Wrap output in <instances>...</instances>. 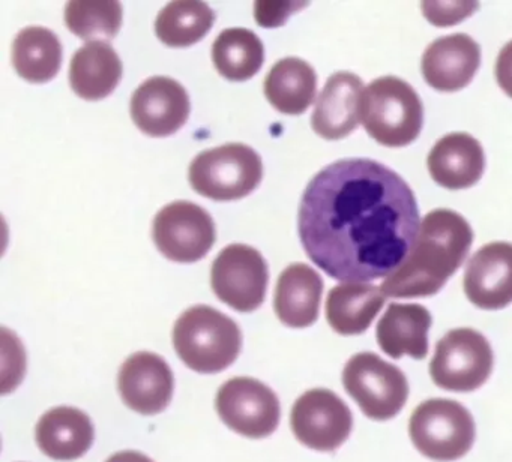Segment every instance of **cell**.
Masks as SVG:
<instances>
[{"mask_svg": "<svg viewBox=\"0 0 512 462\" xmlns=\"http://www.w3.org/2000/svg\"><path fill=\"white\" fill-rule=\"evenodd\" d=\"M299 239L310 260L338 281L391 275L415 245L419 210L410 186L371 159H341L305 188Z\"/></svg>", "mask_w": 512, "mask_h": 462, "instance_id": "1", "label": "cell"}, {"mask_svg": "<svg viewBox=\"0 0 512 462\" xmlns=\"http://www.w3.org/2000/svg\"><path fill=\"white\" fill-rule=\"evenodd\" d=\"M481 63V48L469 35L455 33L436 39L422 56V74L428 86L440 92H455L475 77Z\"/></svg>", "mask_w": 512, "mask_h": 462, "instance_id": "16", "label": "cell"}, {"mask_svg": "<svg viewBox=\"0 0 512 462\" xmlns=\"http://www.w3.org/2000/svg\"><path fill=\"white\" fill-rule=\"evenodd\" d=\"M364 84L352 72H335L328 78L311 117L314 132L326 140L347 137L361 119Z\"/></svg>", "mask_w": 512, "mask_h": 462, "instance_id": "17", "label": "cell"}, {"mask_svg": "<svg viewBox=\"0 0 512 462\" xmlns=\"http://www.w3.org/2000/svg\"><path fill=\"white\" fill-rule=\"evenodd\" d=\"M35 437L44 455L56 461H74L94 444V423L79 408L56 407L41 417Z\"/></svg>", "mask_w": 512, "mask_h": 462, "instance_id": "19", "label": "cell"}, {"mask_svg": "<svg viewBox=\"0 0 512 462\" xmlns=\"http://www.w3.org/2000/svg\"><path fill=\"white\" fill-rule=\"evenodd\" d=\"M428 170L443 188H470L479 182L485 168L481 144L467 132H452L440 138L430 155Z\"/></svg>", "mask_w": 512, "mask_h": 462, "instance_id": "18", "label": "cell"}, {"mask_svg": "<svg viewBox=\"0 0 512 462\" xmlns=\"http://www.w3.org/2000/svg\"><path fill=\"white\" fill-rule=\"evenodd\" d=\"M218 416L232 431L248 438L269 437L280 423L281 408L271 387L254 378L226 381L215 399Z\"/></svg>", "mask_w": 512, "mask_h": 462, "instance_id": "11", "label": "cell"}, {"mask_svg": "<svg viewBox=\"0 0 512 462\" xmlns=\"http://www.w3.org/2000/svg\"><path fill=\"white\" fill-rule=\"evenodd\" d=\"M299 8H302L299 2H257L254 14L259 26L277 27L286 23L289 15Z\"/></svg>", "mask_w": 512, "mask_h": 462, "instance_id": "29", "label": "cell"}, {"mask_svg": "<svg viewBox=\"0 0 512 462\" xmlns=\"http://www.w3.org/2000/svg\"><path fill=\"white\" fill-rule=\"evenodd\" d=\"M496 80L503 92L512 98V41L508 42L497 56Z\"/></svg>", "mask_w": 512, "mask_h": 462, "instance_id": "31", "label": "cell"}, {"mask_svg": "<svg viewBox=\"0 0 512 462\" xmlns=\"http://www.w3.org/2000/svg\"><path fill=\"white\" fill-rule=\"evenodd\" d=\"M385 305V294L376 285L344 282L329 291L326 318L340 335H359L373 323Z\"/></svg>", "mask_w": 512, "mask_h": 462, "instance_id": "23", "label": "cell"}, {"mask_svg": "<svg viewBox=\"0 0 512 462\" xmlns=\"http://www.w3.org/2000/svg\"><path fill=\"white\" fill-rule=\"evenodd\" d=\"M362 125L377 143L403 147L421 134L424 105L412 86L397 77L368 84L361 98Z\"/></svg>", "mask_w": 512, "mask_h": 462, "instance_id": "4", "label": "cell"}, {"mask_svg": "<svg viewBox=\"0 0 512 462\" xmlns=\"http://www.w3.org/2000/svg\"><path fill=\"white\" fill-rule=\"evenodd\" d=\"M215 68L230 81L253 78L265 62V47L256 33L248 29H226L212 45Z\"/></svg>", "mask_w": 512, "mask_h": 462, "instance_id": "26", "label": "cell"}, {"mask_svg": "<svg viewBox=\"0 0 512 462\" xmlns=\"http://www.w3.org/2000/svg\"><path fill=\"white\" fill-rule=\"evenodd\" d=\"M215 12L206 3L182 0L164 6L155 21L158 39L169 47H190L208 35Z\"/></svg>", "mask_w": 512, "mask_h": 462, "instance_id": "27", "label": "cell"}, {"mask_svg": "<svg viewBox=\"0 0 512 462\" xmlns=\"http://www.w3.org/2000/svg\"><path fill=\"white\" fill-rule=\"evenodd\" d=\"M493 360L484 335L473 329H454L437 342L430 375L442 389L472 392L490 377Z\"/></svg>", "mask_w": 512, "mask_h": 462, "instance_id": "8", "label": "cell"}, {"mask_svg": "<svg viewBox=\"0 0 512 462\" xmlns=\"http://www.w3.org/2000/svg\"><path fill=\"white\" fill-rule=\"evenodd\" d=\"M425 15L428 20L437 26H446V24H455L464 20V17L470 14L478 3H458L457 6L443 5V3H422Z\"/></svg>", "mask_w": 512, "mask_h": 462, "instance_id": "30", "label": "cell"}, {"mask_svg": "<svg viewBox=\"0 0 512 462\" xmlns=\"http://www.w3.org/2000/svg\"><path fill=\"white\" fill-rule=\"evenodd\" d=\"M464 293L481 309L512 302V243L493 242L475 252L464 273Z\"/></svg>", "mask_w": 512, "mask_h": 462, "instance_id": "15", "label": "cell"}, {"mask_svg": "<svg viewBox=\"0 0 512 462\" xmlns=\"http://www.w3.org/2000/svg\"><path fill=\"white\" fill-rule=\"evenodd\" d=\"M409 434L416 449L439 462L455 461L469 452L475 441L472 414L452 399H428L410 417Z\"/></svg>", "mask_w": 512, "mask_h": 462, "instance_id": "6", "label": "cell"}, {"mask_svg": "<svg viewBox=\"0 0 512 462\" xmlns=\"http://www.w3.org/2000/svg\"><path fill=\"white\" fill-rule=\"evenodd\" d=\"M343 384L362 413L373 420L397 416L409 396L406 375L374 353L355 354L344 366Z\"/></svg>", "mask_w": 512, "mask_h": 462, "instance_id": "7", "label": "cell"}, {"mask_svg": "<svg viewBox=\"0 0 512 462\" xmlns=\"http://www.w3.org/2000/svg\"><path fill=\"white\" fill-rule=\"evenodd\" d=\"M118 389L127 407L145 416H154L166 410L172 401L175 377L163 357L140 351L122 365Z\"/></svg>", "mask_w": 512, "mask_h": 462, "instance_id": "14", "label": "cell"}, {"mask_svg": "<svg viewBox=\"0 0 512 462\" xmlns=\"http://www.w3.org/2000/svg\"><path fill=\"white\" fill-rule=\"evenodd\" d=\"M68 29L86 41H110L122 26V5L109 0H76L65 8Z\"/></svg>", "mask_w": 512, "mask_h": 462, "instance_id": "28", "label": "cell"}, {"mask_svg": "<svg viewBox=\"0 0 512 462\" xmlns=\"http://www.w3.org/2000/svg\"><path fill=\"white\" fill-rule=\"evenodd\" d=\"M140 131L151 137H169L185 125L191 104L184 86L169 77H152L140 84L130 105Z\"/></svg>", "mask_w": 512, "mask_h": 462, "instance_id": "13", "label": "cell"}, {"mask_svg": "<svg viewBox=\"0 0 512 462\" xmlns=\"http://www.w3.org/2000/svg\"><path fill=\"white\" fill-rule=\"evenodd\" d=\"M13 65L26 81L47 83L61 69V41L46 27H26L14 39Z\"/></svg>", "mask_w": 512, "mask_h": 462, "instance_id": "25", "label": "cell"}, {"mask_svg": "<svg viewBox=\"0 0 512 462\" xmlns=\"http://www.w3.org/2000/svg\"><path fill=\"white\" fill-rule=\"evenodd\" d=\"M473 242L469 222L454 210H433L422 219L412 251L382 284L395 299L436 294L466 260Z\"/></svg>", "mask_w": 512, "mask_h": 462, "instance_id": "2", "label": "cell"}, {"mask_svg": "<svg viewBox=\"0 0 512 462\" xmlns=\"http://www.w3.org/2000/svg\"><path fill=\"white\" fill-rule=\"evenodd\" d=\"M152 237L164 257L178 263H194L214 246L215 224L203 207L191 201H175L155 216Z\"/></svg>", "mask_w": 512, "mask_h": 462, "instance_id": "10", "label": "cell"}, {"mask_svg": "<svg viewBox=\"0 0 512 462\" xmlns=\"http://www.w3.org/2000/svg\"><path fill=\"white\" fill-rule=\"evenodd\" d=\"M263 162L247 144L230 143L199 153L188 179L197 194L217 201L247 197L262 182Z\"/></svg>", "mask_w": 512, "mask_h": 462, "instance_id": "5", "label": "cell"}, {"mask_svg": "<svg viewBox=\"0 0 512 462\" xmlns=\"http://www.w3.org/2000/svg\"><path fill=\"white\" fill-rule=\"evenodd\" d=\"M269 270L265 258L247 245L226 246L212 263V290L221 302L239 312H251L262 305L268 288Z\"/></svg>", "mask_w": 512, "mask_h": 462, "instance_id": "9", "label": "cell"}, {"mask_svg": "<svg viewBox=\"0 0 512 462\" xmlns=\"http://www.w3.org/2000/svg\"><path fill=\"white\" fill-rule=\"evenodd\" d=\"M106 462H154L148 456L143 455L140 452H134V450H124V452L115 453L110 456Z\"/></svg>", "mask_w": 512, "mask_h": 462, "instance_id": "32", "label": "cell"}, {"mask_svg": "<svg viewBox=\"0 0 512 462\" xmlns=\"http://www.w3.org/2000/svg\"><path fill=\"white\" fill-rule=\"evenodd\" d=\"M323 281L308 264L293 263L275 287L274 309L281 323L293 329L311 326L319 318Z\"/></svg>", "mask_w": 512, "mask_h": 462, "instance_id": "20", "label": "cell"}, {"mask_svg": "<svg viewBox=\"0 0 512 462\" xmlns=\"http://www.w3.org/2000/svg\"><path fill=\"white\" fill-rule=\"evenodd\" d=\"M317 75L313 66L298 57L278 60L265 80V95L280 113H305L314 102Z\"/></svg>", "mask_w": 512, "mask_h": 462, "instance_id": "24", "label": "cell"}, {"mask_svg": "<svg viewBox=\"0 0 512 462\" xmlns=\"http://www.w3.org/2000/svg\"><path fill=\"white\" fill-rule=\"evenodd\" d=\"M173 345L188 368L200 374H217L238 359L241 329L223 312L197 305L176 321Z\"/></svg>", "mask_w": 512, "mask_h": 462, "instance_id": "3", "label": "cell"}, {"mask_svg": "<svg viewBox=\"0 0 512 462\" xmlns=\"http://www.w3.org/2000/svg\"><path fill=\"white\" fill-rule=\"evenodd\" d=\"M431 323L433 318L424 306L391 303L377 324V342L383 353L392 359H400L406 354L416 360L424 359Z\"/></svg>", "mask_w": 512, "mask_h": 462, "instance_id": "21", "label": "cell"}, {"mask_svg": "<svg viewBox=\"0 0 512 462\" xmlns=\"http://www.w3.org/2000/svg\"><path fill=\"white\" fill-rule=\"evenodd\" d=\"M290 425L293 434L305 446L319 452H332L352 432V411L332 390H308L293 405Z\"/></svg>", "mask_w": 512, "mask_h": 462, "instance_id": "12", "label": "cell"}, {"mask_svg": "<svg viewBox=\"0 0 512 462\" xmlns=\"http://www.w3.org/2000/svg\"><path fill=\"white\" fill-rule=\"evenodd\" d=\"M122 78V62L109 42H88L70 65L71 89L86 101L107 98Z\"/></svg>", "mask_w": 512, "mask_h": 462, "instance_id": "22", "label": "cell"}]
</instances>
